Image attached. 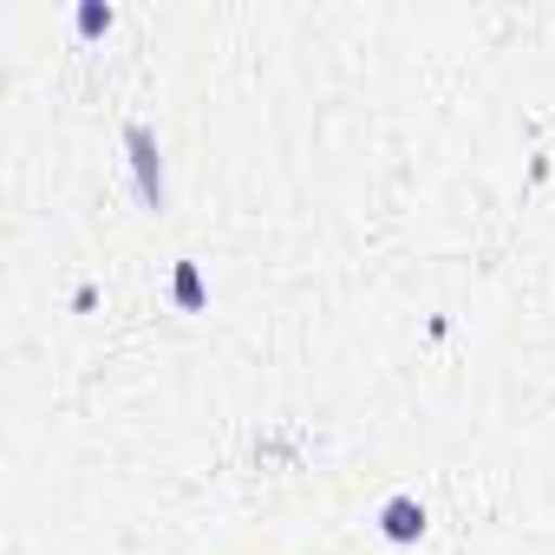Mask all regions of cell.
Returning a JSON list of instances; mask_svg holds the SVG:
<instances>
[{"label":"cell","instance_id":"obj_1","mask_svg":"<svg viewBox=\"0 0 555 555\" xmlns=\"http://www.w3.org/2000/svg\"><path fill=\"white\" fill-rule=\"evenodd\" d=\"M379 529H386L392 542H418V535H425V503H412V496H392V503L379 509Z\"/></svg>","mask_w":555,"mask_h":555},{"label":"cell","instance_id":"obj_2","mask_svg":"<svg viewBox=\"0 0 555 555\" xmlns=\"http://www.w3.org/2000/svg\"><path fill=\"white\" fill-rule=\"evenodd\" d=\"M131 151H138V183H144V203L164 209V170H157V151H151V131L131 125Z\"/></svg>","mask_w":555,"mask_h":555},{"label":"cell","instance_id":"obj_3","mask_svg":"<svg viewBox=\"0 0 555 555\" xmlns=\"http://www.w3.org/2000/svg\"><path fill=\"white\" fill-rule=\"evenodd\" d=\"M177 301H183V308H196V301H203V282H196V268H190V261L177 268Z\"/></svg>","mask_w":555,"mask_h":555}]
</instances>
